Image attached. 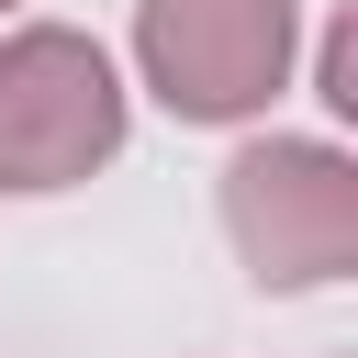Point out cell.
<instances>
[{"label": "cell", "instance_id": "cell-1", "mask_svg": "<svg viewBox=\"0 0 358 358\" xmlns=\"http://www.w3.org/2000/svg\"><path fill=\"white\" fill-rule=\"evenodd\" d=\"M224 235L257 291H324L358 268V157L324 134H257L224 168Z\"/></svg>", "mask_w": 358, "mask_h": 358}, {"label": "cell", "instance_id": "cell-2", "mask_svg": "<svg viewBox=\"0 0 358 358\" xmlns=\"http://www.w3.org/2000/svg\"><path fill=\"white\" fill-rule=\"evenodd\" d=\"M123 78L78 22L0 34V190H78L123 157Z\"/></svg>", "mask_w": 358, "mask_h": 358}, {"label": "cell", "instance_id": "cell-3", "mask_svg": "<svg viewBox=\"0 0 358 358\" xmlns=\"http://www.w3.org/2000/svg\"><path fill=\"white\" fill-rule=\"evenodd\" d=\"M291 0H134V67L179 123H246L291 90Z\"/></svg>", "mask_w": 358, "mask_h": 358}, {"label": "cell", "instance_id": "cell-4", "mask_svg": "<svg viewBox=\"0 0 358 358\" xmlns=\"http://www.w3.org/2000/svg\"><path fill=\"white\" fill-rule=\"evenodd\" d=\"M313 78H324V112H358V22L324 34V67H313Z\"/></svg>", "mask_w": 358, "mask_h": 358}, {"label": "cell", "instance_id": "cell-5", "mask_svg": "<svg viewBox=\"0 0 358 358\" xmlns=\"http://www.w3.org/2000/svg\"><path fill=\"white\" fill-rule=\"evenodd\" d=\"M0 11H11V0H0Z\"/></svg>", "mask_w": 358, "mask_h": 358}]
</instances>
